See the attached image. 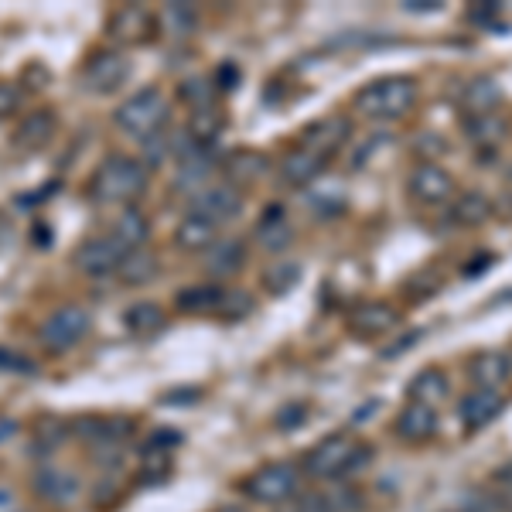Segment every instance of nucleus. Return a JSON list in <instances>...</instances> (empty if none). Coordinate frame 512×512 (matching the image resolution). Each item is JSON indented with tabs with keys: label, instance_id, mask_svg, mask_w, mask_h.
Returning <instances> with one entry per match:
<instances>
[{
	"label": "nucleus",
	"instance_id": "obj_15",
	"mask_svg": "<svg viewBox=\"0 0 512 512\" xmlns=\"http://www.w3.org/2000/svg\"><path fill=\"white\" fill-rule=\"evenodd\" d=\"M396 325H400V311H396L393 304H386V301H366L349 315L352 335H362V338L390 335Z\"/></svg>",
	"mask_w": 512,
	"mask_h": 512
},
{
	"label": "nucleus",
	"instance_id": "obj_36",
	"mask_svg": "<svg viewBox=\"0 0 512 512\" xmlns=\"http://www.w3.org/2000/svg\"><path fill=\"white\" fill-rule=\"evenodd\" d=\"M297 280H301V267L297 263H280V267H274V270H267V291L270 294H287L291 287H297Z\"/></svg>",
	"mask_w": 512,
	"mask_h": 512
},
{
	"label": "nucleus",
	"instance_id": "obj_4",
	"mask_svg": "<svg viewBox=\"0 0 512 512\" xmlns=\"http://www.w3.org/2000/svg\"><path fill=\"white\" fill-rule=\"evenodd\" d=\"M168 113H171V106L161 89L147 86V89H140V93L123 99L117 110H113V123H117L120 134H127L144 144V140L161 134L164 123H168Z\"/></svg>",
	"mask_w": 512,
	"mask_h": 512
},
{
	"label": "nucleus",
	"instance_id": "obj_32",
	"mask_svg": "<svg viewBox=\"0 0 512 512\" xmlns=\"http://www.w3.org/2000/svg\"><path fill=\"white\" fill-rule=\"evenodd\" d=\"M465 130L472 134L475 144H495L506 137V120L499 113H482V117H465Z\"/></svg>",
	"mask_w": 512,
	"mask_h": 512
},
{
	"label": "nucleus",
	"instance_id": "obj_19",
	"mask_svg": "<svg viewBox=\"0 0 512 512\" xmlns=\"http://www.w3.org/2000/svg\"><path fill=\"white\" fill-rule=\"evenodd\" d=\"M437 410L434 407H424V403H410L407 400V407L400 410V417H396V424H393V431L403 437V441H431V437L437 434Z\"/></svg>",
	"mask_w": 512,
	"mask_h": 512
},
{
	"label": "nucleus",
	"instance_id": "obj_2",
	"mask_svg": "<svg viewBox=\"0 0 512 512\" xmlns=\"http://www.w3.org/2000/svg\"><path fill=\"white\" fill-rule=\"evenodd\" d=\"M373 465V448L362 441H352L345 434L325 437L304 458V475L321 478V482H332V478H352Z\"/></svg>",
	"mask_w": 512,
	"mask_h": 512
},
{
	"label": "nucleus",
	"instance_id": "obj_37",
	"mask_svg": "<svg viewBox=\"0 0 512 512\" xmlns=\"http://www.w3.org/2000/svg\"><path fill=\"white\" fill-rule=\"evenodd\" d=\"M164 28H171V35H192L195 31V11L185 4L164 7Z\"/></svg>",
	"mask_w": 512,
	"mask_h": 512
},
{
	"label": "nucleus",
	"instance_id": "obj_6",
	"mask_svg": "<svg viewBox=\"0 0 512 512\" xmlns=\"http://www.w3.org/2000/svg\"><path fill=\"white\" fill-rule=\"evenodd\" d=\"M297 468L284 465V461H274V465H263L243 482V492L250 495L260 506H287V502L297 495Z\"/></svg>",
	"mask_w": 512,
	"mask_h": 512
},
{
	"label": "nucleus",
	"instance_id": "obj_33",
	"mask_svg": "<svg viewBox=\"0 0 512 512\" xmlns=\"http://www.w3.org/2000/svg\"><path fill=\"white\" fill-rule=\"evenodd\" d=\"M489 212H492V205L482 192L461 195L458 205H454V219H458L461 226H482V222L489 219Z\"/></svg>",
	"mask_w": 512,
	"mask_h": 512
},
{
	"label": "nucleus",
	"instance_id": "obj_29",
	"mask_svg": "<svg viewBox=\"0 0 512 512\" xmlns=\"http://www.w3.org/2000/svg\"><path fill=\"white\" fill-rule=\"evenodd\" d=\"M123 325L134 335H154L168 325V315H164V308L158 301H137L123 311Z\"/></svg>",
	"mask_w": 512,
	"mask_h": 512
},
{
	"label": "nucleus",
	"instance_id": "obj_13",
	"mask_svg": "<svg viewBox=\"0 0 512 512\" xmlns=\"http://www.w3.org/2000/svg\"><path fill=\"white\" fill-rule=\"evenodd\" d=\"M407 188L420 205H444V202H451L458 185H454V175L448 168H441L437 161H424L414 175H410Z\"/></svg>",
	"mask_w": 512,
	"mask_h": 512
},
{
	"label": "nucleus",
	"instance_id": "obj_8",
	"mask_svg": "<svg viewBox=\"0 0 512 512\" xmlns=\"http://www.w3.org/2000/svg\"><path fill=\"white\" fill-rule=\"evenodd\" d=\"M127 253L130 250L113 233H99V236L82 239V246L76 250V256H72V263H76L86 277H110L120 270V263Z\"/></svg>",
	"mask_w": 512,
	"mask_h": 512
},
{
	"label": "nucleus",
	"instance_id": "obj_45",
	"mask_svg": "<svg viewBox=\"0 0 512 512\" xmlns=\"http://www.w3.org/2000/svg\"><path fill=\"white\" fill-rule=\"evenodd\" d=\"M495 482H502V485H512V461H506V465L495 472Z\"/></svg>",
	"mask_w": 512,
	"mask_h": 512
},
{
	"label": "nucleus",
	"instance_id": "obj_25",
	"mask_svg": "<svg viewBox=\"0 0 512 512\" xmlns=\"http://www.w3.org/2000/svg\"><path fill=\"white\" fill-rule=\"evenodd\" d=\"M113 236H117L127 250H144V246L151 243V219H147L137 205L120 209L117 222H113Z\"/></svg>",
	"mask_w": 512,
	"mask_h": 512
},
{
	"label": "nucleus",
	"instance_id": "obj_24",
	"mask_svg": "<svg viewBox=\"0 0 512 512\" xmlns=\"http://www.w3.org/2000/svg\"><path fill=\"white\" fill-rule=\"evenodd\" d=\"M448 393H451V386L441 369H424V373H417L407 386L410 403H424V407H434V410H437V403L448 400Z\"/></svg>",
	"mask_w": 512,
	"mask_h": 512
},
{
	"label": "nucleus",
	"instance_id": "obj_44",
	"mask_svg": "<svg viewBox=\"0 0 512 512\" xmlns=\"http://www.w3.org/2000/svg\"><path fill=\"white\" fill-rule=\"evenodd\" d=\"M407 11H441V4L437 0H410Z\"/></svg>",
	"mask_w": 512,
	"mask_h": 512
},
{
	"label": "nucleus",
	"instance_id": "obj_17",
	"mask_svg": "<svg viewBox=\"0 0 512 512\" xmlns=\"http://www.w3.org/2000/svg\"><path fill=\"white\" fill-rule=\"evenodd\" d=\"M55 127H59L55 110H31L28 117L18 123V130H14V147H18V151L35 154V151H41V147L52 144Z\"/></svg>",
	"mask_w": 512,
	"mask_h": 512
},
{
	"label": "nucleus",
	"instance_id": "obj_34",
	"mask_svg": "<svg viewBox=\"0 0 512 512\" xmlns=\"http://www.w3.org/2000/svg\"><path fill=\"white\" fill-rule=\"evenodd\" d=\"M178 96L185 99L188 106H192V113H198V110H209L212 103H216V86H209L205 79H185L178 86Z\"/></svg>",
	"mask_w": 512,
	"mask_h": 512
},
{
	"label": "nucleus",
	"instance_id": "obj_3",
	"mask_svg": "<svg viewBox=\"0 0 512 512\" xmlns=\"http://www.w3.org/2000/svg\"><path fill=\"white\" fill-rule=\"evenodd\" d=\"M417 103V82L410 76H383L373 79L355 93L352 106L366 120H400Z\"/></svg>",
	"mask_w": 512,
	"mask_h": 512
},
{
	"label": "nucleus",
	"instance_id": "obj_28",
	"mask_svg": "<svg viewBox=\"0 0 512 512\" xmlns=\"http://www.w3.org/2000/svg\"><path fill=\"white\" fill-rule=\"evenodd\" d=\"M270 171L267 154L260 151H233L226 158V178L236 181V185H253Z\"/></svg>",
	"mask_w": 512,
	"mask_h": 512
},
{
	"label": "nucleus",
	"instance_id": "obj_14",
	"mask_svg": "<svg viewBox=\"0 0 512 512\" xmlns=\"http://www.w3.org/2000/svg\"><path fill=\"white\" fill-rule=\"evenodd\" d=\"M502 410H506V396L499 390H472L458 403V420L465 431L475 434L482 427H489L492 420H499Z\"/></svg>",
	"mask_w": 512,
	"mask_h": 512
},
{
	"label": "nucleus",
	"instance_id": "obj_42",
	"mask_svg": "<svg viewBox=\"0 0 512 512\" xmlns=\"http://www.w3.org/2000/svg\"><path fill=\"white\" fill-rule=\"evenodd\" d=\"M297 512H332L325 495H304V502L297 506Z\"/></svg>",
	"mask_w": 512,
	"mask_h": 512
},
{
	"label": "nucleus",
	"instance_id": "obj_27",
	"mask_svg": "<svg viewBox=\"0 0 512 512\" xmlns=\"http://www.w3.org/2000/svg\"><path fill=\"white\" fill-rule=\"evenodd\" d=\"M461 103H465L468 117H482V113H492L495 106L502 103V89L499 82L492 76H478L465 86V96H461Z\"/></svg>",
	"mask_w": 512,
	"mask_h": 512
},
{
	"label": "nucleus",
	"instance_id": "obj_20",
	"mask_svg": "<svg viewBox=\"0 0 512 512\" xmlns=\"http://www.w3.org/2000/svg\"><path fill=\"white\" fill-rule=\"evenodd\" d=\"M468 376L478 383V390H495L512 376V355L509 352H478L468 362Z\"/></svg>",
	"mask_w": 512,
	"mask_h": 512
},
{
	"label": "nucleus",
	"instance_id": "obj_43",
	"mask_svg": "<svg viewBox=\"0 0 512 512\" xmlns=\"http://www.w3.org/2000/svg\"><path fill=\"white\" fill-rule=\"evenodd\" d=\"M14 359H21V355H14V352H4V349H0V366H4V369H18V373H28L31 362H14Z\"/></svg>",
	"mask_w": 512,
	"mask_h": 512
},
{
	"label": "nucleus",
	"instance_id": "obj_11",
	"mask_svg": "<svg viewBox=\"0 0 512 512\" xmlns=\"http://www.w3.org/2000/svg\"><path fill=\"white\" fill-rule=\"evenodd\" d=\"M212 171H216V147H205V144H192V140H185V144L178 147V175H175V185L181 192H198V188H205V181L212 178Z\"/></svg>",
	"mask_w": 512,
	"mask_h": 512
},
{
	"label": "nucleus",
	"instance_id": "obj_23",
	"mask_svg": "<svg viewBox=\"0 0 512 512\" xmlns=\"http://www.w3.org/2000/svg\"><path fill=\"white\" fill-rule=\"evenodd\" d=\"M226 287L219 284H195L175 294V308L181 315H219V304Z\"/></svg>",
	"mask_w": 512,
	"mask_h": 512
},
{
	"label": "nucleus",
	"instance_id": "obj_41",
	"mask_svg": "<svg viewBox=\"0 0 512 512\" xmlns=\"http://www.w3.org/2000/svg\"><path fill=\"white\" fill-rule=\"evenodd\" d=\"M417 342H420V332H414V335H403L400 342H393L390 349H383V359H396V355H400V352L414 349Z\"/></svg>",
	"mask_w": 512,
	"mask_h": 512
},
{
	"label": "nucleus",
	"instance_id": "obj_22",
	"mask_svg": "<svg viewBox=\"0 0 512 512\" xmlns=\"http://www.w3.org/2000/svg\"><path fill=\"white\" fill-rule=\"evenodd\" d=\"M291 239H294V229H291V222H287L280 205L267 209V212H263V219L256 222V243H260L263 250L284 253L287 246H291Z\"/></svg>",
	"mask_w": 512,
	"mask_h": 512
},
{
	"label": "nucleus",
	"instance_id": "obj_21",
	"mask_svg": "<svg viewBox=\"0 0 512 512\" xmlns=\"http://www.w3.org/2000/svg\"><path fill=\"white\" fill-rule=\"evenodd\" d=\"M325 168H328L325 158L304 151V147H294V151L280 161L277 171H280V181H287L291 188H304V185H311L315 178H321V171H325Z\"/></svg>",
	"mask_w": 512,
	"mask_h": 512
},
{
	"label": "nucleus",
	"instance_id": "obj_40",
	"mask_svg": "<svg viewBox=\"0 0 512 512\" xmlns=\"http://www.w3.org/2000/svg\"><path fill=\"white\" fill-rule=\"evenodd\" d=\"M18 103H21V93L11 86V82H0V117H11L18 113Z\"/></svg>",
	"mask_w": 512,
	"mask_h": 512
},
{
	"label": "nucleus",
	"instance_id": "obj_9",
	"mask_svg": "<svg viewBox=\"0 0 512 512\" xmlns=\"http://www.w3.org/2000/svg\"><path fill=\"white\" fill-rule=\"evenodd\" d=\"M239 209H243V195H239V188L229 185V181H226V185L198 188L195 198H192V205H188V212H192V216H202V219L216 222V226H222V222H229V219H236Z\"/></svg>",
	"mask_w": 512,
	"mask_h": 512
},
{
	"label": "nucleus",
	"instance_id": "obj_46",
	"mask_svg": "<svg viewBox=\"0 0 512 512\" xmlns=\"http://www.w3.org/2000/svg\"><path fill=\"white\" fill-rule=\"evenodd\" d=\"M219 512H250V509H243V506H222Z\"/></svg>",
	"mask_w": 512,
	"mask_h": 512
},
{
	"label": "nucleus",
	"instance_id": "obj_1",
	"mask_svg": "<svg viewBox=\"0 0 512 512\" xmlns=\"http://www.w3.org/2000/svg\"><path fill=\"white\" fill-rule=\"evenodd\" d=\"M151 185V168L147 161L130 158V154H110L99 168L93 171L86 185L89 202L106 205V209H130L137 205V198Z\"/></svg>",
	"mask_w": 512,
	"mask_h": 512
},
{
	"label": "nucleus",
	"instance_id": "obj_31",
	"mask_svg": "<svg viewBox=\"0 0 512 512\" xmlns=\"http://www.w3.org/2000/svg\"><path fill=\"white\" fill-rule=\"evenodd\" d=\"M222 127H226L222 110H216V106H209V110H198V113H192V123H188V140H192V144L216 147Z\"/></svg>",
	"mask_w": 512,
	"mask_h": 512
},
{
	"label": "nucleus",
	"instance_id": "obj_35",
	"mask_svg": "<svg viewBox=\"0 0 512 512\" xmlns=\"http://www.w3.org/2000/svg\"><path fill=\"white\" fill-rule=\"evenodd\" d=\"M178 441H181L178 431H154L144 444H140V454H144L147 465H151V461H161V465H164V454L175 451Z\"/></svg>",
	"mask_w": 512,
	"mask_h": 512
},
{
	"label": "nucleus",
	"instance_id": "obj_16",
	"mask_svg": "<svg viewBox=\"0 0 512 512\" xmlns=\"http://www.w3.org/2000/svg\"><path fill=\"white\" fill-rule=\"evenodd\" d=\"M106 31H110V38L120 41V45H140V41H147L154 35V18H151V11H144V7L127 4L113 14Z\"/></svg>",
	"mask_w": 512,
	"mask_h": 512
},
{
	"label": "nucleus",
	"instance_id": "obj_26",
	"mask_svg": "<svg viewBox=\"0 0 512 512\" xmlns=\"http://www.w3.org/2000/svg\"><path fill=\"white\" fill-rule=\"evenodd\" d=\"M246 260V243L243 239H219L209 253H205V270L212 277H229L243 267Z\"/></svg>",
	"mask_w": 512,
	"mask_h": 512
},
{
	"label": "nucleus",
	"instance_id": "obj_18",
	"mask_svg": "<svg viewBox=\"0 0 512 512\" xmlns=\"http://www.w3.org/2000/svg\"><path fill=\"white\" fill-rule=\"evenodd\" d=\"M219 229L222 226H216V222L185 212L178 222V229H175V246L185 253H209L212 246L219 243Z\"/></svg>",
	"mask_w": 512,
	"mask_h": 512
},
{
	"label": "nucleus",
	"instance_id": "obj_38",
	"mask_svg": "<svg viewBox=\"0 0 512 512\" xmlns=\"http://www.w3.org/2000/svg\"><path fill=\"white\" fill-rule=\"evenodd\" d=\"M253 311V297L243 294V291H226L222 294V304H219V315L222 318H243Z\"/></svg>",
	"mask_w": 512,
	"mask_h": 512
},
{
	"label": "nucleus",
	"instance_id": "obj_30",
	"mask_svg": "<svg viewBox=\"0 0 512 512\" xmlns=\"http://www.w3.org/2000/svg\"><path fill=\"white\" fill-rule=\"evenodd\" d=\"M117 277L123 280L127 287H137V284H151L154 277H158V256H154L151 250H130L127 256H123Z\"/></svg>",
	"mask_w": 512,
	"mask_h": 512
},
{
	"label": "nucleus",
	"instance_id": "obj_10",
	"mask_svg": "<svg viewBox=\"0 0 512 512\" xmlns=\"http://www.w3.org/2000/svg\"><path fill=\"white\" fill-rule=\"evenodd\" d=\"M352 137V120L349 117H325V120H315L301 130V144L304 151L318 154V158L332 161L338 151L345 147V140Z\"/></svg>",
	"mask_w": 512,
	"mask_h": 512
},
{
	"label": "nucleus",
	"instance_id": "obj_7",
	"mask_svg": "<svg viewBox=\"0 0 512 512\" xmlns=\"http://www.w3.org/2000/svg\"><path fill=\"white\" fill-rule=\"evenodd\" d=\"M130 76V62L120 48H96L79 69V82L86 93L93 96H106L113 89H120Z\"/></svg>",
	"mask_w": 512,
	"mask_h": 512
},
{
	"label": "nucleus",
	"instance_id": "obj_47",
	"mask_svg": "<svg viewBox=\"0 0 512 512\" xmlns=\"http://www.w3.org/2000/svg\"><path fill=\"white\" fill-rule=\"evenodd\" d=\"M277 512H297V509H277Z\"/></svg>",
	"mask_w": 512,
	"mask_h": 512
},
{
	"label": "nucleus",
	"instance_id": "obj_5",
	"mask_svg": "<svg viewBox=\"0 0 512 512\" xmlns=\"http://www.w3.org/2000/svg\"><path fill=\"white\" fill-rule=\"evenodd\" d=\"M93 328V315H89L82 304H62L59 311H52L38 325V342L45 345V352H69L76 349L82 338Z\"/></svg>",
	"mask_w": 512,
	"mask_h": 512
},
{
	"label": "nucleus",
	"instance_id": "obj_39",
	"mask_svg": "<svg viewBox=\"0 0 512 512\" xmlns=\"http://www.w3.org/2000/svg\"><path fill=\"white\" fill-rule=\"evenodd\" d=\"M304 420H308V407L304 403H291V407H284L277 414V427L280 431H291V427L304 424Z\"/></svg>",
	"mask_w": 512,
	"mask_h": 512
},
{
	"label": "nucleus",
	"instance_id": "obj_12",
	"mask_svg": "<svg viewBox=\"0 0 512 512\" xmlns=\"http://www.w3.org/2000/svg\"><path fill=\"white\" fill-rule=\"evenodd\" d=\"M35 495L48 506H72V502L82 495V485H79V475L72 468H62V465H45L35 472Z\"/></svg>",
	"mask_w": 512,
	"mask_h": 512
}]
</instances>
